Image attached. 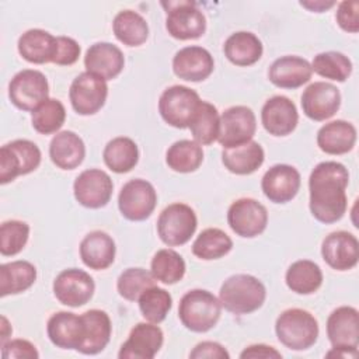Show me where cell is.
Returning a JSON list of instances; mask_svg holds the SVG:
<instances>
[{
  "label": "cell",
  "mask_w": 359,
  "mask_h": 359,
  "mask_svg": "<svg viewBox=\"0 0 359 359\" xmlns=\"http://www.w3.org/2000/svg\"><path fill=\"white\" fill-rule=\"evenodd\" d=\"M203 161V150L195 140L182 139L172 143L165 153L167 165L177 172H192Z\"/></svg>",
  "instance_id": "cell-37"
},
{
  "label": "cell",
  "mask_w": 359,
  "mask_h": 359,
  "mask_svg": "<svg viewBox=\"0 0 359 359\" xmlns=\"http://www.w3.org/2000/svg\"><path fill=\"white\" fill-rule=\"evenodd\" d=\"M36 279V269L28 261H13L0 266V294H18L29 289Z\"/></svg>",
  "instance_id": "cell-33"
},
{
  "label": "cell",
  "mask_w": 359,
  "mask_h": 359,
  "mask_svg": "<svg viewBox=\"0 0 359 359\" xmlns=\"http://www.w3.org/2000/svg\"><path fill=\"white\" fill-rule=\"evenodd\" d=\"M49 84L39 70L24 69L8 84V97L14 107L22 111H34L49 97Z\"/></svg>",
  "instance_id": "cell-9"
},
{
  "label": "cell",
  "mask_w": 359,
  "mask_h": 359,
  "mask_svg": "<svg viewBox=\"0 0 359 359\" xmlns=\"http://www.w3.org/2000/svg\"><path fill=\"white\" fill-rule=\"evenodd\" d=\"M46 332L57 348L79 351L86 338L84 320L70 311H57L48 320Z\"/></svg>",
  "instance_id": "cell-21"
},
{
  "label": "cell",
  "mask_w": 359,
  "mask_h": 359,
  "mask_svg": "<svg viewBox=\"0 0 359 359\" xmlns=\"http://www.w3.org/2000/svg\"><path fill=\"white\" fill-rule=\"evenodd\" d=\"M265 158L264 149L258 142L250 140L247 143L223 149L222 161L224 167L237 175H248L257 171Z\"/></svg>",
  "instance_id": "cell-30"
},
{
  "label": "cell",
  "mask_w": 359,
  "mask_h": 359,
  "mask_svg": "<svg viewBox=\"0 0 359 359\" xmlns=\"http://www.w3.org/2000/svg\"><path fill=\"white\" fill-rule=\"evenodd\" d=\"M80 52L81 48L73 38L56 36V53L52 63L59 66H70L77 62Z\"/></svg>",
  "instance_id": "cell-46"
},
{
  "label": "cell",
  "mask_w": 359,
  "mask_h": 359,
  "mask_svg": "<svg viewBox=\"0 0 359 359\" xmlns=\"http://www.w3.org/2000/svg\"><path fill=\"white\" fill-rule=\"evenodd\" d=\"M164 342L161 328L153 323L136 324L122 344L118 358L119 359H153Z\"/></svg>",
  "instance_id": "cell-17"
},
{
  "label": "cell",
  "mask_w": 359,
  "mask_h": 359,
  "mask_svg": "<svg viewBox=\"0 0 359 359\" xmlns=\"http://www.w3.org/2000/svg\"><path fill=\"white\" fill-rule=\"evenodd\" d=\"M39 147L27 139L13 140L0 149V182L8 184L18 175L36 170L41 164Z\"/></svg>",
  "instance_id": "cell-5"
},
{
  "label": "cell",
  "mask_w": 359,
  "mask_h": 359,
  "mask_svg": "<svg viewBox=\"0 0 359 359\" xmlns=\"http://www.w3.org/2000/svg\"><path fill=\"white\" fill-rule=\"evenodd\" d=\"M29 237V226L21 220H7L0 227V252L13 257L22 251Z\"/></svg>",
  "instance_id": "cell-45"
},
{
  "label": "cell",
  "mask_w": 359,
  "mask_h": 359,
  "mask_svg": "<svg viewBox=\"0 0 359 359\" xmlns=\"http://www.w3.org/2000/svg\"><path fill=\"white\" fill-rule=\"evenodd\" d=\"M102 158L111 171L118 174L129 172L139 161V149L130 137L118 136L107 143Z\"/></svg>",
  "instance_id": "cell-34"
},
{
  "label": "cell",
  "mask_w": 359,
  "mask_h": 359,
  "mask_svg": "<svg viewBox=\"0 0 359 359\" xmlns=\"http://www.w3.org/2000/svg\"><path fill=\"white\" fill-rule=\"evenodd\" d=\"M219 119L220 116L216 107L208 101H201L189 123V129L195 142L201 146H206L217 140Z\"/></svg>",
  "instance_id": "cell-38"
},
{
  "label": "cell",
  "mask_w": 359,
  "mask_h": 359,
  "mask_svg": "<svg viewBox=\"0 0 359 359\" xmlns=\"http://www.w3.org/2000/svg\"><path fill=\"white\" fill-rule=\"evenodd\" d=\"M192 359H229L230 355L224 346L219 342L213 341H203L199 342L189 353Z\"/></svg>",
  "instance_id": "cell-49"
},
{
  "label": "cell",
  "mask_w": 359,
  "mask_h": 359,
  "mask_svg": "<svg viewBox=\"0 0 359 359\" xmlns=\"http://www.w3.org/2000/svg\"><path fill=\"white\" fill-rule=\"evenodd\" d=\"M348 170L338 161H323L313 168L309 178V206L318 222L330 224L342 219L348 206Z\"/></svg>",
  "instance_id": "cell-1"
},
{
  "label": "cell",
  "mask_w": 359,
  "mask_h": 359,
  "mask_svg": "<svg viewBox=\"0 0 359 359\" xmlns=\"http://www.w3.org/2000/svg\"><path fill=\"white\" fill-rule=\"evenodd\" d=\"M300 172L289 164H275L262 177L264 195L273 203L292 201L300 189Z\"/></svg>",
  "instance_id": "cell-19"
},
{
  "label": "cell",
  "mask_w": 359,
  "mask_h": 359,
  "mask_svg": "<svg viewBox=\"0 0 359 359\" xmlns=\"http://www.w3.org/2000/svg\"><path fill=\"white\" fill-rule=\"evenodd\" d=\"M335 18L344 31L356 34L359 31V3L356 0L339 3Z\"/></svg>",
  "instance_id": "cell-47"
},
{
  "label": "cell",
  "mask_w": 359,
  "mask_h": 359,
  "mask_svg": "<svg viewBox=\"0 0 359 359\" xmlns=\"http://www.w3.org/2000/svg\"><path fill=\"white\" fill-rule=\"evenodd\" d=\"M220 314V300L208 290H189L180 300L178 317L182 325L194 332H206L212 330L217 324Z\"/></svg>",
  "instance_id": "cell-3"
},
{
  "label": "cell",
  "mask_w": 359,
  "mask_h": 359,
  "mask_svg": "<svg viewBox=\"0 0 359 359\" xmlns=\"http://www.w3.org/2000/svg\"><path fill=\"white\" fill-rule=\"evenodd\" d=\"M3 359H36L39 356L34 344L27 339H11L1 345Z\"/></svg>",
  "instance_id": "cell-48"
},
{
  "label": "cell",
  "mask_w": 359,
  "mask_h": 359,
  "mask_svg": "<svg viewBox=\"0 0 359 359\" xmlns=\"http://www.w3.org/2000/svg\"><path fill=\"white\" fill-rule=\"evenodd\" d=\"M86 156L83 139L72 130H63L53 136L49 144V157L52 163L62 170H74Z\"/></svg>",
  "instance_id": "cell-27"
},
{
  "label": "cell",
  "mask_w": 359,
  "mask_h": 359,
  "mask_svg": "<svg viewBox=\"0 0 359 359\" xmlns=\"http://www.w3.org/2000/svg\"><path fill=\"white\" fill-rule=\"evenodd\" d=\"M335 4V1H300V6L311 10V11H317V13H321L330 7H332Z\"/></svg>",
  "instance_id": "cell-52"
},
{
  "label": "cell",
  "mask_w": 359,
  "mask_h": 359,
  "mask_svg": "<svg viewBox=\"0 0 359 359\" xmlns=\"http://www.w3.org/2000/svg\"><path fill=\"white\" fill-rule=\"evenodd\" d=\"M355 142L356 128L342 119L328 122L317 132V144L327 154H345L353 149Z\"/></svg>",
  "instance_id": "cell-28"
},
{
  "label": "cell",
  "mask_w": 359,
  "mask_h": 359,
  "mask_svg": "<svg viewBox=\"0 0 359 359\" xmlns=\"http://www.w3.org/2000/svg\"><path fill=\"white\" fill-rule=\"evenodd\" d=\"M125 57L122 50L109 42H97L91 45L84 56L86 70L101 79L112 80L123 69Z\"/></svg>",
  "instance_id": "cell-24"
},
{
  "label": "cell",
  "mask_w": 359,
  "mask_h": 359,
  "mask_svg": "<svg viewBox=\"0 0 359 359\" xmlns=\"http://www.w3.org/2000/svg\"><path fill=\"white\" fill-rule=\"evenodd\" d=\"M18 53L29 63L43 65L53 62L56 53V36L48 31L32 28L18 38Z\"/></svg>",
  "instance_id": "cell-29"
},
{
  "label": "cell",
  "mask_w": 359,
  "mask_h": 359,
  "mask_svg": "<svg viewBox=\"0 0 359 359\" xmlns=\"http://www.w3.org/2000/svg\"><path fill=\"white\" fill-rule=\"evenodd\" d=\"M66 119L65 105L56 98H48L39 104L31 115L32 128L41 135L57 132Z\"/></svg>",
  "instance_id": "cell-42"
},
{
  "label": "cell",
  "mask_w": 359,
  "mask_h": 359,
  "mask_svg": "<svg viewBox=\"0 0 359 359\" xmlns=\"http://www.w3.org/2000/svg\"><path fill=\"white\" fill-rule=\"evenodd\" d=\"M11 332H13L11 325L8 324L7 318L3 316V317H1V345H3L4 342H7V338L11 335Z\"/></svg>",
  "instance_id": "cell-53"
},
{
  "label": "cell",
  "mask_w": 359,
  "mask_h": 359,
  "mask_svg": "<svg viewBox=\"0 0 359 359\" xmlns=\"http://www.w3.org/2000/svg\"><path fill=\"white\" fill-rule=\"evenodd\" d=\"M151 275L156 280L164 285H174L180 282L185 275V261L184 258L171 248L158 250L151 259Z\"/></svg>",
  "instance_id": "cell-40"
},
{
  "label": "cell",
  "mask_w": 359,
  "mask_h": 359,
  "mask_svg": "<svg viewBox=\"0 0 359 359\" xmlns=\"http://www.w3.org/2000/svg\"><path fill=\"white\" fill-rule=\"evenodd\" d=\"M257 129L255 114L245 105L227 108L219 119L217 142L223 149L234 147L252 140Z\"/></svg>",
  "instance_id": "cell-11"
},
{
  "label": "cell",
  "mask_w": 359,
  "mask_h": 359,
  "mask_svg": "<svg viewBox=\"0 0 359 359\" xmlns=\"http://www.w3.org/2000/svg\"><path fill=\"white\" fill-rule=\"evenodd\" d=\"M321 255L332 269H352L359 259L358 238L349 231H332L323 240Z\"/></svg>",
  "instance_id": "cell-20"
},
{
  "label": "cell",
  "mask_w": 359,
  "mask_h": 359,
  "mask_svg": "<svg viewBox=\"0 0 359 359\" xmlns=\"http://www.w3.org/2000/svg\"><path fill=\"white\" fill-rule=\"evenodd\" d=\"M223 50L229 62L236 66H251L257 63L264 52L259 38L248 31H238L231 34L224 45Z\"/></svg>",
  "instance_id": "cell-32"
},
{
  "label": "cell",
  "mask_w": 359,
  "mask_h": 359,
  "mask_svg": "<svg viewBox=\"0 0 359 359\" xmlns=\"http://www.w3.org/2000/svg\"><path fill=\"white\" fill-rule=\"evenodd\" d=\"M142 316L153 324H160L165 320L172 306L171 294L156 285L147 287L137 299Z\"/></svg>",
  "instance_id": "cell-41"
},
{
  "label": "cell",
  "mask_w": 359,
  "mask_h": 359,
  "mask_svg": "<svg viewBox=\"0 0 359 359\" xmlns=\"http://www.w3.org/2000/svg\"><path fill=\"white\" fill-rule=\"evenodd\" d=\"M86 325V338L79 352L84 355H95L101 352L109 342L112 325L111 318L104 310L93 309L81 314Z\"/></svg>",
  "instance_id": "cell-31"
},
{
  "label": "cell",
  "mask_w": 359,
  "mask_h": 359,
  "mask_svg": "<svg viewBox=\"0 0 359 359\" xmlns=\"http://www.w3.org/2000/svg\"><path fill=\"white\" fill-rule=\"evenodd\" d=\"M341 105V93L327 81L311 83L302 94V108L307 118L325 121L337 114Z\"/></svg>",
  "instance_id": "cell-16"
},
{
  "label": "cell",
  "mask_w": 359,
  "mask_h": 359,
  "mask_svg": "<svg viewBox=\"0 0 359 359\" xmlns=\"http://www.w3.org/2000/svg\"><path fill=\"white\" fill-rule=\"evenodd\" d=\"M154 280L151 272L143 268H128L119 275L116 289L123 299L135 302L147 287L154 285Z\"/></svg>",
  "instance_id": "cell-44"
},
{
  "label": "cell",
  "mask_w": 359,
  "mask_h": 359,
  "mask_svg": "<svg viewBox=\"0 0 359 359\" xmlns=\"http://www.w3.org/2000/svg\"><path fill=\"white\" fill-rule=\"evenodd\" d=\"M261 122L269 135L287 136L297 126V108L287 97L273 95L265 101L261 109Z\"/></svg>",
  "instance_id": "cell-18"
},
{
  "label": "cell",
  "mask_w": 359,
  "mask_h": 359,
  "mask_svg": "<svg viewBox=\"0 0 359 359\" xmlns=\"http://www.w3.org/2000/svg\"><path fill=\"white\" fill-rule=\"evenodd\" d=\"M157 205L154 187L142 178L128 181L118 196V208L123 217L132 222L147 219Z\"/></svg>",
  "instance_id": "cell-10"
},
{
  "label": "cell",
  "mask_w": 359,
  "mask_h": 359,
  "mask_svg": "<svg viewBox=\"0 0 359 359\" xmlns=\"http://www.w3.org/2000/svg\"><path fill=\"white\" fill-rule=\"evenodd\" d=\"M311 70L321 77L342 83L352 73V62L341 52H321L314 56Z\"/></svg>",
  "instance_id": "cell-43"
},
{
  "label": "cell",
  "mask_w": 359,
  "mask_h": 359,
  "mask_svg": "<svg viewBox=\"0 0 359 359\" xmlns=\"http://www.w3.org/2000/svg\"><path fill=\"white\" fill-rule=\"evenodd\" d=\"M285 280L292 292L311 294L321 286L323 272L316 262L310 259H299L287 268Z\"/></svg>",
  "instance_id": "cell-35"
},
{
  "label": "cell",
  "mask_w": 359,
  "mask_h": 359,
  "mask_svg": "<svg viewBox=\"0 0 359 359\" xmlns=\"http://www.w3.org/2000/svg\"><path fill=\"white\" fill-rule=\"evenodd\" d=\"M112 189L114 184L111 177L98 168L84 170L73 184L76 201L90 209L105 206L112 196Z\"/></svg>",
  "instance_id": "cell-15"
},
{
  "label": "cell",
  "mask_w": 359,
  "mask_h": 359,
  "mask_svg": "<svg viewBox=\"0 0 359 359\" xmlns=\"http://www.w3.org/2000/svg\"><path fill=\"white\" fill-rule=\"evenodd\" d=\"M233 248L231 238L220 229H205L192 244V254L201 259L210 261L224 257Z\"/></svg>",
  "instance_id": "cell-39"
},
{
  "label": "cell",
  "mask_w": 359,
  "mask_h": 359,
  "mask_svg": "<svg viewBox=\"0 0 359 359\" xmlns=\"http://www.w3.org/2000/svg\"><path fill=\"white\" fill-rule=\"evenodd\" d=\"M108 97L107 81L95 74L84 72L79 74L70 86L69 98L73 109L79 115H94L105 104Z\"/></svg>",
  "instance_id": "cell-12"
},
{
  "label": "cell",
  "mask_w": 359,
  "mask_h": 359,
  "mask_svg": "<svg viewBox=\"0 0 359 359\" xmlns=\"http://www.w3.org/2000/svg\"><path fill=\"white\" fill-rule=\"evenodd\" d=\"M227 223L240 237L252 238L264 233L268 224L266 208L252 198L234 201L227 210Z\"/></svg>",
  "instance_id": "cell-13"
},
{
  "label": "cell",
  "mask_w": 359,
  "mask_h": 359,
  "mask_svg": "<svg viewBox=\"0 0 359 359\" xmlns=\"http://www.w3.org/2000/svg\"><path fill=\"white\" fill-rule=\"evenodd\" d=\"M266 297L264 283L247 273H237L227 278L219 292L222 307L233 314H250L258 310Z\"/></svg>",
  "instance_id": "cell-2"
},
{
  "label": "cell",
  "mask_w": 359,
  "mask_h": 359,
  "mask_svg": "<svg viewBox=\"0 0 359 359\" xmlns=\"http://www.w3.org/2000/svg\"><path fill=\"white\" fill-rule=\"evenodd\" d=\"M115 243L109 234L101 230L88 233L80 243V258L90 269L101 271L112 265L115 259Z\"/></svg>",
  "instance_id": "cell-26"
},
{
  "label": "cell",
  "mask_w": 359,
  "mask_h": 359,
  "mask_svg": "<svg viewBox=\"0 0 359 359\" xmlns=\"http://www.w3.org/2000/svg\"><path fill=\"white\" fill-rule=\"evenodd\" d=\"M240 358L241 359H257V358L279 359V358H282V353L279 351H276L273 346H269L265 344H255V345L247 346L240 353Z\"/></svg>",
  "instance_id": "cell-50"
},
{
  "label": "cell",
  "mask_w": 359,
  "mask_h": 359,
  "mask_svg": "<svg viewBox=\"0 0 359 359\" xmlns=\"http://www.w3.org/2000/svg\"><path fill=\"white\" fill-rule=\"evenodd\" d=\"M328 358H344L355 359L358 356V348H334L327 353Z\"/></svg>",
  "instance_id": "cell-51"
},
{
  "label": "cell",
  "mask_w": 359,
  "mask_h": 359,
  "mask_svg": "<svg viewBox=\"0 0 359 359\" xmlns=\"http://www.w3.org/2000/svg\"><path fill=\"white\" fill-rule=\"evenodd\" d=\"M198 226L194 209L185 203H171L158 216L157 233L160 240L170 245H182L191 240Z\"/></svg>",
  "instance_id": "cell-7"
},
{
  "label": "cell",
  "mask_w": 359,
  "mask_h": 359,
  "mask_svg": "<svg viewBox=\"0 0 359 359\" xmlns=\"http://www.w3.org/2000/svg\"><path fill=\"white\" fill-rule=\"evenodd\" d=\"M327 337L334 348H358L359 313L355 307L341 306L327 320Z\"/></svg>",
  "instance_id": "cell-23"
},
{
  "label": "cell",
  "mask_w": 359,
  "mask_h": 359,
  "mask_svg": "<svg viewBox=\"0 0 359 359\" xmlns=\"http://www.w3.org/2000/svg\"><path fill=\"white\" fill-rule=\"evenodd\" d=\"M95 283L90 273L83 269L69 268L62 271L53 280V294L65 306L80 307L94 294Z\"/></svg>",
  "instance_id": "cell-14"
},
{
  "label": "cell",
  "mask_w": 359,
  "mask_h": 359,
  "mask_svg": "<svg viewBox=\"0 0 359 359\" xmlns=\"http://www.w3.org/2000/svg\"><path fill=\"white\" fill-rule=\"evenodd\" d=\"M112 29L119 42L126 46H139L149 36V25L146 20L136 11L122 10L112 22Z\"/></svg>",
  "instance_id": "cell-36"
},
{
  "label": "cell",
  "mask_w": 359,
  "mask_h": 359,
  "mask_svg": "<svg viewBox=\"0 0 359 359\" xmlns=\"http://www.w3.org/2000/svg\"><path fill=\"white\" fill-rule=\"evenodd\" d=\"M202 100L198 93L185 86H171L163 91L158 100V112L170 126L185 129Z\"/></svg>",
  "instance_id": "cell-6"
},
{
  "label": "cell",
  "mask_w": 359,
  "mask_h": 359,
  "mask_svg": "<svg viewBox=\"0 0 359 359\" xmlns=\"http://www.w3.org/2000/svg\"><path fill=\"white\" fill-rule=\"evenodd\" d=\"M313 74L311 65L309 60L287 55L278 57L268 70L269 81L279 88H299L310 81Z\"/></svg>",
  "instance_id": "cell-25"
},
{
  "label": "cell",
  "mask_w": 359,
  "mask_h": 359,
  "mask_svg": "<svg viewBox=\"0 0 359 359\" xmlns=\"http://www.w3.org/2000/svg\"><path fill=\"white\" fill-rule=\"evenodd\" d=\"M167 8L165 28L168 34L180 41L198 39L206 31L205 14L194 1L161 3Z\"/></svg>",
  "instance_id": "cell-8"
},
{
  "label": "cell",
  "mask_w": 359,
  "mask_h": 359,
  "mask_svg": "<svg viewBox=\"0 0 359 359\" xmlns=\"http://www.w3.org/2000/svg\"><path fill=\"white\" fill-rule=\"evenodd\" d=\"M275 332L282 345L292 351H304L313 346L318 338L316 317L303 309H287L279 314Z\"/></svg>",
  "instance_id": "cell-4"
},
{
  "label": "cell",
  "mask_w": 359,
  "mask_h": 359,
  "mask_svg": "<svg viewBox=\"0 0 359 359\" xmlns=\"http://www.w3.org/2000/svg\"><path fill=\"white\" fill-rule=\"evenodd\" d=\"M215 69L210 52L202 46H185L172 57V72L187 81H203Z\"/></svg>",
  "instance_id": "cell-22"
}]
</instances>
